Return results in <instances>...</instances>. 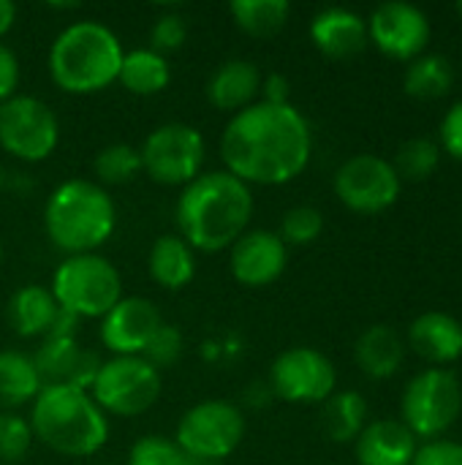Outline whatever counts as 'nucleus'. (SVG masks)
Returning a JSON list of instances; mask_svg holds the SVG:
<instances>
[{
  "label": "nucleus",
  "instance_id": "obj_38",
  "mask_svg": "<svg viewBox=\"0 0 462 465\" xmlns=\"http://www.w3.org/2000/svg\"><path fill=\"white\" fill-rule=\"evenodd\" d=\"M441 144L452 158L462 161V101H457L447 112V117L441 123Z\"/></svg>",
  "mask_w": 462,
  "mask_h": 465
},
{
  "label": "nucleus",
  "instance_id": "obj_23",
  "mask_svg": "<svg viewBox=\"0 0 462 465\" xmlns=\"http://www.w3.org/2000/svg\"><path fill=\"white\" fill-rule=\"evenodd\" d=\"M150 278L169 292L185 289L196 275V256L193 248L180 234H163L150 248Z\"/></svg>",
  "mask_w": 462,
  "mask_h": 465
},
{
  "label": "nucleus",
  "instance_id": "obj_34",
  "mask_svg": "<svg viewBox=\"0 0 462 465\" xmlns=\"http://www.w3.org/2000/svg\"><path fill=\"white\" fill-rule=\"evenodd\" d=\"M128 465H193V460L172 439L144 436L131 447Z\"/></svg>",
  "mask_w": 462,
  "mask_h": 465
},
{
  "label": "nucleus",
  "instance_id": "obj_5",
  "mask_svg": "<svg viewBox=\"0 0 462 465\" xmlns=\"http://www.w3.org/2000/svg\"><path fill=\"white\" fill-rule=\"evenodd\" d=\"M117 226L112 196L90 180H68L57 185L44 207V229L49 240L68 256L93 253Z\"/></svg>",
  "mask_w": 462,
  "mask_h": 465
},
{
  "label": "nucleus",
  "instance_id": "obj_42",
  "mask_svg": "<svg viewBox=\"0 0 462 465\" xmlns=\"http://www.w3.org/2000/svg\"><path fill=\"white\" fill-rule=\"evenodd\" d=\"M457 14H460V16H462V0H460V3H457Z\"/></svg>",
  "mask_w": 462,
  "mask_h": 465
},
{
  "label": "nucleus",
  "instance_id": "obj_35",
  "mask_svg": "<svg viewBox=\"0 0 462 465\" xmlns=\"http://www.w3.org/2000/svg\"><path fill=\"white\" fill-rule=\"evenodd\" d=\"M180 354H182V335H180V330L177 327H172V324H161V330L152 335V341L147 343V349L142 351V360L144 362H150L158 373H161V368H169V365H174L177 360H180Z\"/></svg>",
  "mask_w": 462,
  "mask_h": 465
},
{
  "label": "nucleus",
  "instance_id": "obj_17",
  "mask_svg": "<svg viewBox=\"0 0 462 465\" xmlns=\"http://www.w3.org/2000/svg\"><path fill=\"white\" fill-rule=\"evenodd\" d=\"M41 387H74L90 392L101 360L82 349L76 338H44L35 357H30Z\"/></svg>",
  "mask_w": 462,
  "mask_h": 465
},
{
  "label": "nucleus",
  "instance_id": "obj_46",
  "mask_svg": "<svg viewBox=\"0 0 462 465\" xmlns=\"http://www.w3.org/2000/svg\"><path fill=\"white\" fill-rule=\"evenodd\" d=\"M0 465H3V463H0Z\"/></svg>",
  "mask_w": 462,
  "mask_h": 465
},
{
  "label": "nucleus",
  "instance_id": "obj_13",
  "mask_svg": "<svg viewBox=\"0 0 462 465\" xmlns=\"http://www.w3.org/2000/svg\"><path fill=\"white\" fill-rule=\"evenodd\" d=\"M338 384L335 365L319 349L297 346L283 351L270 371L272 395L289 403H324Z\"/></svg>",
  "mask_w": 462,
  "mask_h": 465
},
{
  "label": "nucleus",
  "instance_id": "obj_30",
  "mask_svg": "<svg viewBox=\"0 0 462 465\" xmlns=\"http://www.w3.org/2000/svg\"><path fill=\"white\" fill-rule=\"evenodd\" d=\"M438 163H441V147L428 136H417V139H408V142L400 144L392 166H395L400 183L403 180L422 183L438 169Z\"/></svg>",
  "mask_w": 462,
  "mask_h": 465
},
{
  "label": "nucleus",
  "instance_id": "obj_36",
  "mask_svg": "<svg viewBox=\"0 0 462 465\" xmlns=\"http://www.w3.org/2000/svg\"><path fill=\"white\" fill-rule=\"evenodd\" d=\"M185 38H188V25L177 11L161 14L150 27V49L163 57L166 52H177L185 44Z\"/></svg>",
  "mask_w": 462,
  "mask_h": 465
},
{
  "label": "nucleus",
  "instance_id": "obj_37",
  "mask_svg": "<svg viewBox=\"0 0 462 465\" xmlns=\"http://www.w3.org/2000/svg\"><path fill=\"white\" fill-rule=\"evenodd\" d=\"M411 465H462V444L447 441V439H433L417 450Z\"/></svg>",
  "mask_w": 462,
  "mask_h": 465
},
{
  "label": "nucleus",
  "instance_id": "obj_15",
  "mask_svg": "<svg viewBox=\"0 0 462 465\" xmlns=\"http://www.w3.org/2000/svg\"><path fill=\"white\" fill-rule=\"evenodd\" d=\"M161 311L144 297H123L101 319V343L114 357H142L152 335L161 330Z\"/></svg>",
  "mask_w": 462,
  "mask_h": 465
},
{
  "label": "nucleus",
  "instance_id": "obj_32",
  "mask_svg": "<svg viewBox=\"0 0 462 465\" xmlns=\"http://www.w3.org/2000/svg\"><path fill=\"white\" fill-rule=\"evenodd\" d=\"M321 232H324V215L316 207L300 204L283 215L278 234L286 245H310L321 237Z\"/></svg>",
  "mask_w": 462,
  "mask_h": 465
},
{
  "label": "nucleus",
  "instance_id": "obj_8",
  "mask_svg": "<svg viewBox=\"0 0 462 465\" xmlns=\"http://www.w3.org/2000/svg\"><path fill=\"white\" fill-rule=\"evenodd\" d=\"M90 392L101 411L139 417L155 406L161 395V373L142 357H112L109 362H101Z\"/></svg>",
  "mask_w": 462,
  "mask_h": 465
},
{
  "label": "nucleus",
  "instance_id": "obj_24",
  "mask_svg": "<svg viewBox=\"0 0 462 465\" xmlns=\"http://www.w3.org/2000/svg\"><path fill=\"white\" fill-rule=\"evenodd\" d=\"M57 316V302L44 286H22L8 300V324L19 338H38L49 332Z\"/></svg>",
  "mask_w": 462,
  "mask_h": 465
},
{
  "label": "nucleus",
  "instance_id": "obj_2",
  "mask_svg": "<svg viewBox=\"0 0 462 465\" xmlns=\"http://www.w3.org/2000/svg\"><path fill=\"white\" fill-rule=\"evenodd\" d=\"M253 215L251 185L234 174L207 172L188 183L177 199V229L180 237L204 253H218L231 248L248 229Z\"/></svg>",
  "mask_w": 462,
  "mask_h": 465
},
{
  "label": "nucleus",
  "instance_id": "obj_12",
  "mask_svg": "<svg viewBox=\"0 0 462 465\" xmlns=\"http://www.w3.org/2000/svg\"><path fill=\"white\" fill-rule=\"evenodd\" d=\"M400 185L395 166L378 155H354L335 172L338 199L362 215L389 210L400 196Z\"/></svg>",
  "mask_w": 462,
  "mask_h": 465
},
{
  "label": "nucleus",
  "instance_id": "obj_39",
  "mask_svg": "<svg viewBox=\"0 0 462 465\" xmlns=\"http://www.w3.org/2000/svg\"><path fill=\"white\" fill-rule=\"evenodd\" d=\"M16 84H19V60L5 44H0V104L14 98Z\"/></svg>",
  "mask_w": 462,
  "mask_h": 465
},
{
  "label": "nucleus",
  "instance_id": "obj_16",
  "mask_svg": "<svg viewBox=\"0 0 462 465\" xmlns=\"http://www.w3.org/2000/svg\"><path fill=\"white\" fill-rule=\"evenodd\" d=\"M289 262V245L280 240L278 232L256 229L245 232L234 245H231V275L237 283L248 289H261L275 283Z\"/></svg>",
  "mask_w": 462,
  "mask_h": 465
},
{
  "label": "nucleus",
  "instance_id": "obj_10",
  "mask_svg": "<svg viewBox=\"0 0 462 465\" xmlns=\"http://www.w3.org/2000/svg\"><path fill=\"white\" fill-rule=\"evenodd\" d=\"M142 172L161 185H188L202 174L204 139L188 123L158 125L139 150Z\"/></svg>",
  "mask_w": 462,
  "mask_h": 465
},
{
  "label": "nucleus",
  "instance_id": "obj_19",
  "mask_svg": "<svg viewBox=\"0 0 462 465\" xmlns=\"http://www.w3.org/2000/svg\"><path fill=\"white\" fill-rule=\"evenodd\" d=\"M408 346L433 365H449L462 357V324L441 311L422 313L408 330Z\"/></svg>",
  "mask_w": 462,
  "mask_h": 465
},
{
  "label": "nucleus",
  "instance_id": "obj_26",
  "mask_svg": "<svg viewBox=\"0 0 462 465\" xmlns=\"http://www.w3.org/2000/svg\"><path fill=\"white\" fill-rule=\"evenodd\" d=\"M41 392V379L27 354L0 351V411L19 409Z\"/></svg>",
  "mask_w": 462,
  "mask_h": 465
},
{
  "label": "nucleus",
  "instance_id": "obj_43",
  "mask_svg": "<svg viewBox=\"0 0 462 465\" xmlns=\"http://www.w3.org/2000/svg\"><path fill=\"white\" fill-rule=\"evenodd\" d=\"M0 185H3V163H0Z\"/></svg>",
  "mask_w": 462,
  "mask_h": 465
},
{
  "label": "nucleus",
  "instance_id": "obj_7",
  "mask_svg": "<svg viewBox=\"0 0 462 465\" xmlns=\"http://www.w3.org/2000/svg\"><path fill=\"white\" fill-rule=\"evenodd\" d=\"M242 411L229 401H204L182 414L174 444L193 463H221L242 444Z\"/></svg>",
  "mask_w": 462,
  "mask_h": 465
},
{
  "label": "nucleus",
  "instance_id": "obj_44",
  "mask_svg": "<svg viewBox=\"0 0 462 465\" xmlns=\"http://www.w3.org/2000/svg\"><path fill=\"white\" fill-rule=\"evenodd\" d=\"M193 465H223V463H193Z\"/></svg>",
  "mask_w": 462,
  "mask_h": 465
},
{
  "label": "nucleus",
  "instance_id": "obj_28",
  "mask_svg": "<svg viewBox=\"0 0 462 465\" xmlns=\"http://www.w3.org/2000/svg\"><path fill=\"white\" fill-rule=\"evenodd\" d=\"M452 82H455L452 63L441 54H419L417 60H411V65L403 76L406 93L419 101L444 98L452 90Z\"/></svg>",
  "mask_w": 462,
  "mask_h": 465
},
{
  "label": "nucleus",
  "instance_id": "obj_25",
  "mask_svg": "<svg viewBox=\"0 0 462 465\" xmlns=\"http://www.w3.org/2000/svg\"><path fill=\"white\" fill-rule=\"evenodd\" d=\"M117 82H123V87L133 95H155L169 87L172 68L163 54L152 49H133L123 54Z\"/></svg>",
  "mask_w": 462,
  "mask_h": 465
},
{
  "label": "nucleus",
  "instance_id": "obj_6",
  "mask_svg": "<svg viewBox=\"0 0 462 465\" xmlns=\"http://www.w3.org/2000/svg\"><path fill=\"white\" fill-rule=\"evenodd\" d=\"M52 297L57 308L76 319H103L123 300V281L117 267L98 256H68L52 278Z\"/></svg>",
  "mask_w": 462,
  "mask_h": 465
},
{
  "label": "nucleus",
  "instance_id": "obj_27",
  "mask_svg": "<svg viewBox=\"0 0 462 465\" xmlns=\"http://www.w3.org/2000/svg\"><path fill=\"white\" fill-rule=\"evenodd\" d=\"M324 403H327L321 414L324 433L338 444L357 441V436L365 430L368 422V401L359 392L346 390V392H332Z\"/></svg>",
  "mask_w": 462,
  "mask_h": 465
},
{
  "label": "nucleus",
  "instance_id": "obj_40",
  "mask_svg": "<svg viewBox=\"0 0 462 465\" xmlns=\"http://www.w3.org/2000/svg\"><path fill=\"white\" fill-rule=\"evenodd\" d=\"M261 93H264V104H289V79L283 74H270L261 79Z\"/></svg>",
  "mask_w": 462,
  "mask_h": 465
},
{
  "label": "nucleus",
  "instance_id": "obj_4",
  "mask_svg": "<svg viewBox=\"0 0 462 465\" xmlns=\"http://www.w3.org/2000/svg\"><path fill=\"white\" fill-rule=\"evenodd\" d=\"M123 54L120 38L106 25L93 19L74 22L54 38L49 49V74L65 93H101L117 82Z\"/></svg>",
  "mask_w": 462,
  "mask_h": 465
},
{
  "label": "nucleus",
  "instance_id": "obj_22",
  "mask_svg": "<svg viewBox=\"0 0 462 465\" xmlns=\"http://www.w3.org/2000/svg\"><path fill=\"white\" fill-rule=\"evenodd\" d=\"M354 360H357V365L362 368L365 376H370V379H392L403 368L406 343L392 327L373 324L357 338Z\"/></svg>",
  "mask_w": 462,
  "mask_h": 465
},
{
  "label": "nucleus",
  "instance_id": "obj_31",
  "mask_svg": "<svg viewBox=\"0 0 462 465\" xmlns=\"http://www.w3.org/2000/svg\"><path fill=\"white\" fill-rule=\"evenodd\" d=\"M93 169L103 185H123V183H131L142 172V158L136 147L125 142H114L98 150Z\"/></svg>",
  "mask_w": 462,
  "mask_h": 465
},
{
  "label": "nucleus",
  "instance_id": "obj_41",
  "mask_svg": "<svg viewBox=\"0 0 462 465\" xmlns=\"http://www.w3.org/2000/svg\"><path fill=\"white\" fill-rule=\"evenodd\" d=\"M16 22V5L11 0H0V38L14 27Z\"/></svg>",
  "mask_w": 462,
  "mask_h": 465
},
{
  "label": "nucleus",
  "instance_id": "obj_9",
  "mask_svg": "<svg viewBox=\"0 0 462 465\" xmlns=\"http://www.w3.org/2000/svg\"><path fill=\"white\" fill-rule=\"evenodd\" d=\"M462 414V384L452 371H422L403 395V425L422 439L447 433Z\"/></svg>",
  "mask_w": 462,
  "mask_h": 465
},
{
  "label": "nucleus",
  "instance_id": "obj_21",
  "mask_svg": "<svg viewBox=\"0 0 462 465\" xmlns=\"http://www.w3.org/2000/svg\"><path fill=\"white\" fill-rule=\"evenodd\" d=\"M261 71L251 60L223 63L207 82V98L221 112H242L261 93Z\"/></svg>",
  "mask_w": 462,
  "mask_h": 465
},
{
  "label": "nucleus",
  "instance_id": "obj_29",
  "mask_svg": "<svg viewBox=\"0 0 462 465\" xmlns=\"http://www.w3.org/2000/svg\"><path fill=\"white\" fill-rule=\"evenodd\" d=\"M229 11L240 30L256 38H270L286 27L291 5L286 0H234Z\"/></svg>",
  "mask_w": 462,
  "mask_h": 465
},
{
  "label": "nucleus",
  "instance_id": "obj_1",
  "mask_svg": "<svg viewBox=\"0 0 462 465\" xmlns=\"http://www.w3.org/2000/svg\"><path fill=\"white\" fill-rule=\"evenodd\" d=\"M310 150V125L291 104H251L229 120L221 136L226 172L245 185H283L300 177Z\"/></svg>",
  "mask_w": 462,
  "mask_h": 465
},
{
  "label": "nucleus",
  "instance_id": "obj_20",
  "mask_svg": "<svg viewBox=\"0 0 462 465\" xmlns=\"http://www.w3.org/2000/svg\"><path fill=\"white\" fill-rule=\"evenodd\" d=\"M417 455V436L395 420H378L365 425L357 436L359 465H411Z\"/></svg>",
  "mask_w": 462,
  "mask_h": 465
},
{
  "label": "nucleus",
  "instance_id": "obj_11",
  "mask_svg": "<svg viewBox=\"0 0 462 465\" xmlns=\"http://www.w3.org/2000/svg\"><path fill=\"white\" fill-rule=\"evenodd\" d=\"M60 142L54 112L35 95H14L0 104V147L27 163L44 161Z\"/></svg>",
  "mask_w": 462,
  "mask_h": 465
},
{
  "label": "nucleus",
  "instance_id": "obj_33",
  "mask_svg": "<svg viewBox=\"0 0 462 465\" xmlns=\"http://www.w3.org/2000/svg\"><path fill=\"white\" fill-rule=\"evenodd\" d=\"M33 444V430L30 422L19 414L0 411V463H19Z\"/></svg>",
  "mask_w": 462,
  "mask_h": 465
},
{
  "label": "nucleus",
  "instance_id": "obj_3",
  "mask_svg": "<svg viewBox=\"0 0 462 465\" xmlns=\"http://www.w3.org/2000/svg\"><path fill=\"white\" fill-rule=\"evenodd\" d=\"M27 422L33 439L68 458H90L109 439L106 414L90 392L74 387H41Z\"/></svg>",
  "mask_w": 462,
  "mask_h": 465
},
{
  "label": "nucleus",
  "instance_id": "obj_18",
  "mask_svg": "<svg viewBox=\"0 0 462 465\" xmlns=\"http://www.w3.org/2000/svg\"><path fill=\"white\" fill-rule=\"evenodd\" d=\"M316 49L332 60H349L368 44V22L349 8H324L310 22Z\"/></svg>",
  "mask_w": 462,
  "mask_h": 465
},
{
  "label": "nucleus",
  "instance_id": "obj_14",
  "mask_svg": "<svg viewBox=\"0 0 462 465\" xmlns=\"http://www.w3.org/2000/svg\"><path fill=\"white\" fill-rule=\"evenodd\" d=\"M368 38L392 60H417L430 41V22L411 3H381L370 14Z\"/></svg>",
  "mask_w": 462,
  "mask_h": 465
},
{
  "label": "nucleus",
  "instance_id": "obj_45",
  "mask_svg": "<svg viewBox=\"0 0 462 465\" xmlns=\"http://www.w3.org/2000/svg\"><path fill=\"white\" fill-rule=\"evenodd\" d=\"M0 262H3V248H0Z\"/></svg>",
  "mask_w": 462,
  "mask_h": 465
}]
</instances>
